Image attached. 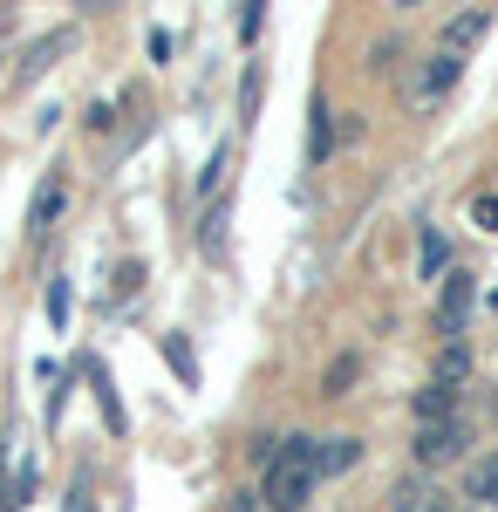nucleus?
I'll return each mask as SVG.
<instances>
[{
    "mask_svg": "<svg viewBox=\"0 0 498 512\" xmlns=\"http://www.w3.org/2000/svg\"><path fill=\"white\" fill-rule=\"evenodd\" d=\"M355 458H362V444H355V437H328V444L314 437V478H328V472H348Z\"/></svg>",
    "mask_w": 498,
    "mask_h": 512,
    "instance_id": "obj_8",
    "label": "nucleus"
},
{
    "mask_svg": "<svg viewBox=\"0 0 498 512\" xmlns=\"http://www.w3.org/2000/svg\"><path fill=\"white\" fill-rule=\"evenodd\" d=\"M328 144H335V137H328V103H314V130H307V158L321 164V158H328Z\"/></svg>",
    "mask_w": 498,
    "mask_h": 512,
    "instance_id": "obj_17",
    "label": "nucleus"
},
{
    "mask_svg": "<svg viewBox=\"0 0 498 512\" xmlns=\"http://www.w3.org/2000/svg\"><path fill=\"white\" fill-rule=\"evenodd\" d=\"M417 260H423V280H430V274H444V260H451V253H444V233H437V226H423Z\"/></svg>",
    "mask_w": 498,
    "mask_h": 512,
    "instance_id": "obj_13",
    "label": "nucleus"
},
{
    "mask_svg": "<svg viewBox=\"0 0 498 512\" xmlns=\"http://www.w3.org/2000/svg\"><path fill=\"white\" fill-rule=\"evenodd\" d=\"M307 492H314V437H287L280 458L267 465V512H301Z\"/></svg>",
    "mask_w": 498,
    "mask_h": 512,
    "instance_id": "obj_1",
    "label": "nucleus"
},
{
    "mask_svg": "<svg viewBox=\"0 0 498 512\" xmlns=\"http://www.w3.org/2000/svg\"><path fill=\"white\" fill-rule=\"evenodd\" d=\"M471 212H478V226H485V233H498V198H478Z\"/></svg>",
    "mask_w": 498,
    "mask_h": 512,
    "instance_id": "obj_20",
    "label": "nucleus"
},
{
    "mask_svg": "<svg viewBox=\"0 0 498 512\" xmlns=\"http://www.w3.org/2000/svg\"><path fill=\"white\" fill-rule=\"evenodd\" d=\"M69 48H76V28H62V35L35 41V55H28V69H21V76H41V62H55V55H69Z\"/></svg>",
    "mask_w": 498,
    "mask_h": 512,
    "instance_id": "obj_11",
    "label": "nucleus"
},
{
    "mask_svg": "<svg viewBox=\"0 0 498 512\" xmlns=\"http://www.w3.org/2000/svg\"><path fill=\"white\" fill-rule=\"evenodd\" d=\"M89 383H96V403H103L110 431H123V403H116V390H110V369H103V362H89Z\"/></svg>",
    "mask_w": 498,
    "mask_h": 512,
    "instance_id": "obj_10",
    "label": "nucleus"
},
{
    "mask_svg": "<svg viewBox=\"0 0 498 512\" xmlns=\"http://www.w3.org/2000/svg\"><path fill=\"white\" fill-rule=\"evenodd\" d=\"M471 499H498V458H478L471 465Z\"/></svg>",
    "mask_w": 498,
    "mask_h": 512,
    "instance_id": "obj_16",
    "label": "nucleus"
},
{
    "mask_svg": "<svg viewBox=\"0 0 498 512\" xmlns=\"http://www.w3.org/2000/svg\"><path fill=\"white\" fill-rule=\"evenodd\" d=\"M198 246H205V253H226V198H212V212H205V226H198Z\"/></svg>",
    "mask_w": 498,
    "mask_h": 512,
    "instance_id": "obj_12",
    "label": "nucleus"
},
{
    "mask_svg": "<svg viewBox=\"0 0 498 512\" xmlns=\"http://www.w3.org/2000/svg\"><path fill=\"white\" fill-rule=\"evenodd\" d=\"M348 383H355V355H342V362L328 369V383H321V396H348Z\"/></svg>",
    "mask_w": 498,
    "mask_h": 512,
    "instance_id": "obj_18",
    "label": "nucleus"
},
{
    "mask_svg": "<svg viewBox=\"0 0 498 512\" xmlns=\"http://www.w3.org/2000/svg\"><path fill=\"white\" fill-rule=\"evenodd\" d=\"M260 62H246V82H239V123H253V110H260Z\"/></svg>",
    "mask_w": 498,
    "mask_h": 512,
    "instance_id": "obj_15",
    "label": "nucleus"
},
{
    "mask_svg": "<svg viewBox=\"0 0 498 512\" xmlns=\"http://www.w3.org/2000/svg\"><path fill=\"white\" fill-rule=\"evenodd\" d=\"M464 376H471V355H464V342H451V349L437 355V376H430V383H437V390H451L458 396V383Z\"/></svg>",
    "mask_w": 498,
    "mask_h": 512,
    "instance_id": "obj_9",
    "label": "nucleus"
},
{
    "mask_svg": "<svg viewBox=\"0 0 498 512\" xmlns=\"http://www.w3.org/2000/svg\"><path fill=\"white\" fill-rule=\"evenodd\" d=\"M62 198H69V185H62V178H48V185L35 192V205H28V233H35V239H48V226L62 219Z\"/></svg>",
    "mask_w": 498,
    "mask_h": 512,
    "instance_id": "obj_7",
    "label": "nucleus"
},
{
    "mask_svg": "<svg viewBox=\"0 0 498 512\" xmlns=\"http://www.w3.org/2000/svg\"><path fill=\"white\" fill-rule=\"evenodd\" d=\"M137 280H144V267H137V260H123V267H116V294H137Z\"/></svg>",
    "mask_w": 498,
    "mask_h": 512,
    "instance_id": "obj_19",
    "label": "nucleus"
},
{
    "mask_svg": "<svg viewBox=\"0 0 498 512\" xmlns=\"http://www.w3.org/2000/svg\"><path fill=\"white\" fill-rule=\"evenodd\" d=\"M389 512H464V499H451V492H444L430 472H410V478H396Z\"/></svg>",
    "mask_w": 498,
    "mask_h": 512,
    "instance_id": "obj_4",
    "label": "nucleus"
},
{
    "mask_svg": "<svg viewBox=\"0 0 498 512\" xmlns=\"http://www.w3.org/2000/svg\"><path fill=\"white\" fill-rule=\"evenodd\" d=\"M471 431H464L458 417H444V424H423L417 431V472H437V465H458Z\"/></svg>",
    "mask_w": 498,
    "mask_h": 512,
    "instance_id": "obj_3",
    "label": "nucleus"
},
{
    "mask_svg": "<svg viewBox=\"0 0 498 512\" xmlns=\"http://www.w3.org/2000/svg\"><path fill=\"white\" fill-rule=\"evenodd\" d=\"M164 355H171V369H178L185 383H198V355H192V342H185V335H164Z\"/></svg>",
    "mask_w": 498,
    "mask_h": 512,
    "instance_id": "obj_14",
    "label": "nucleus"
},
{
    "mask_svg": "<svg viewBox=\"0 0 498 512\" xmlns=\"http://www.w3.org/2000/svg\"><path fill=\"white\" fill-rule=\"evenodd\" d=\"M485 28H492V7H464V14H451V21H444V41H437V48L464 55V48L485 35Z\"/></svg>",
    "mask_w": 498,
    "mask_h": 512,
    "instance_id": "obj_6",
    "label": "nucleus"
},
{
    "mask_svg": "<svg viewBox=\"0 0 498 512\" xmlns=\"http://www.w3.org/2000/svg\"><path fill=\"white\" fill-rule=\"evenodd\" d=\"M458 76H464V55H451V48H430L417 69H410V82H403V110L410 117H430L451 89H458Z\"/></svg>",
    "mask_w": 498,
    "mask_h": 512,
    "instance_id": "obj_2",
    "label": "nucleus"
},
{
    "mask_svg": "<svg viewBox=\"0 0 498 512\" xmlns=\"http://www.w3.org/2000/svg\"><path fill=\"white\" fill-rule=\"evenodd\" d=\"M260 506H267L260 492H232V499H226V512H260Z\"/></svg>",
    "mask_w": 498,
    "mask_h": 512,
    "instance_id": "obj_21",
    "label": "nucleus"
},
{
    "mask_svg": "<svg viewBox=\"0 0 498 512\" xmlns=\"http://www.w3.org/2000/svg\"><path fill=\"white\" fill-rule=\"evenodd\" d=\"M464 321H471V280L451 274V280H444V294H437V335H444V342H458Z\"/></svg>",
    "mask_w": 498,
    "mask_h": 512,
    "instance_id": "obj_5",
    "label": "nucleus"
}]
</instances>
